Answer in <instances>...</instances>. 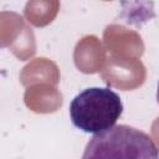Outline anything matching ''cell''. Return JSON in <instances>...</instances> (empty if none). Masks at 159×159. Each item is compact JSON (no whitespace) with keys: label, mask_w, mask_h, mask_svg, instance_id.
I'll use <instances>...</instances> for the list:
<instances>
[{"label":"cell","mask_w":159,"mask_h":159,"mask_svg":"<svg viewBox=\"0 0 159 159\" xmlns=\"http://www.w3.org/2000/svg\"><path fill=\"white\" fill-rule=\"evenodd\" d=\"M82 159H159L158 147L145 132L125 125H113L94 134L87 143Z\"/></svg>","instance_id":"cell-1"},{"label":"cell","mask_w":159,"mask_h":159,"mask_svg":"<svg viewBox=\"0 0 159 159\" xmlns=\"http://www.w3.org/2000/svg\"><path fill=\"white\" fill-rule=\"evenodd\" d=\"M123 113L120 97L107 87H89L70 103V117L76 128L98 134L112 128Z\"/></svg>","instance_id":"cell-2"}]
</instances>
